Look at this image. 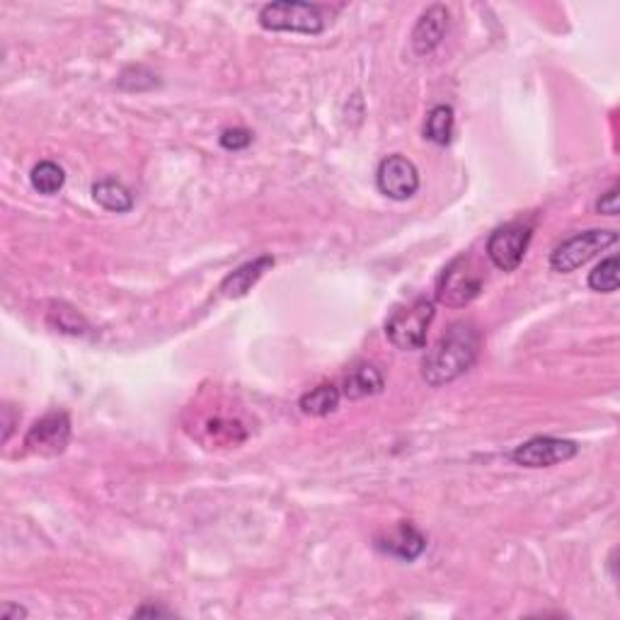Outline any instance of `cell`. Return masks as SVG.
Returning a JSON list of instances; mask_svg holds the SVG:
<instances>
[{"label":"cell","instance_id":"1","mask_svg":"<svg viewBox=\"0 0 620 620\" xmlns=\"http://www.w3.org/2000/svg\"><path fill=\"white\" fill-rule=\"evenodd\" d=\"M480 352V332L468 320L453 323L441 335L422 361V376L429 386L439 388L461 378L475 364Z\"/></svg>","mask_w":620,"mask_h":620},{"label":"cell","instance_id":"2","mask_svg":"<svg viewBox=\"0 0 620 620\" xmlns=\"http://www.w3.org/2000/svg\"><path fill=\"white\" fill-rule=\"evenodd\" d=\"M482 286H485V272L478 260L461 255L441 272L436 284V301L446 308H463L480 296Z\"/></svg>","mask_w":620,"mask_h":620},{"label":"cell","instance_id":"3","mask_svg":"<svg viewBox=\"0 0 620 620\" xmlns=\"http://www.w3.org/2000/svg\"><path fill=\"white\" fill-rule=\"evenodd\" d=\"M436 308L429 298H417L410 306L395 308L386 320V337L403 352H417L427 344L429 327L434 323Z\"/></svg>","mask_w":620,"mask_h":620},{"label":"cell","instance_id":"4","mask_svg":"<svg viewBox=\"0 0 620 620\" xmlns=\"http://www.w3.org/2000/svg\"><path fill=\"white\" fill-rule=\"evenodd\" d=\"M257 20L269 32L320 34L325 30L323 8L313 3H298V0H279V3L264 5Z\"/></svg>","mask_w":620,"mask_h":620},{"label":"cell","instance_id":"5","mask_svg":"<svg viewBox=\"0 0 620 620\" xmlns=\"http://www.w3.org/2000/svg\"><path fill=\"white\" fill-rule=\"evenodd\" d=\"M616 243H618L616 231H601V228H594V231L577 233L553 250V255H550V267L560 274H570L574 269L584 267L589 260H594L599 252H604L606 248H611V245Z\"/></svg>","mask_w":620,"mask_h":620},{"label":"cell","instance_id":"6","mask_svg":"<svg viewBox=\"0 0 620 620\" xmlns=\"http://www.w3.org/2000/svg\"><path fill=\"white\" fill-rule=\"evenodd\" d=\"M533 238L531 223H507V226L497 228L487 240V257L492 264L502 272H514L528 250V243Z\"/></svg>","mask_w":620,"mask_h":620},{"label":"cell","instance_id":"7","mask_svg":"<svg viewBox=\"0 0 620 620\" xmlns=\"http://www.w3.org/2000/svg\"><path fill=\"white\" fill-rule=\"evenodd\" d=\"M376 185L381 194L395 202H405V199L415 197L419 189V172L412 160L405 155H388L381 160L376 172Z\"/></svg>","mask_w":620,"mask_h":620},{"label":"cell","instance_id":"8","mask_svg":"<svg viewBox=\"0 0 620 620\" xmlns=\"http://www.w3.org/2000/svg\"><path fill=\"white\" fill-rule=\"evenodd\" d=\"M577 453L579 446L574 441L555 439V436H536V439L516 446L512 451V461L524 465V468H550L555 463L570 461Z\"/></svg>","mask_w":620,"mask_h":620},{"label":"cell","instance_id":"9","mask_svg":"<svg viewBox=\"0 0 620 620\" xmlns=\"http://www.w3.org/2000/svg\"><path fill=\"white\" fill-rule=\"evenodd\" d=\"M71 439V419L66 412H51V415L37 419L25 436L27 451L39 456H56L68 446Z\"/></svg>","mask_w":620,"mask_h":620},{"label":"cell","instance_id":"10","mask_svg":"<svg viewBox=\"0 0 620 620\" xmlns=\"http://www.w3.org/2000/svg\"><path fill=\"white\" fill-rule=\"evenodd\" d=\"M449 30V10L444 5H432L419 15L415 30H412V49L419 56H427L439 47Z\"/></svg>","mask_w":620,"mask_h":620},{"label":"cell","instance_id":"11","mask_svg":"<svg viewBox=\"0 0 620 620\" xmlns=\"http://www.w3.org/2000/svg\"><path fill=\"white\" fill-rule=\"evenodd\" d=\"M376 548L398 560L412 562L427 550V538L412 524H400L395 531H390L388 536L376 538Z\"/></svg>","mask_w":620,"mask_h":620},{"label":"cell","instance_id":"12","mask_svg":"<svg viewBox=\"0 0 620 620\" xmlns=\"http://www.w3.org/2000/svg\"><path fill=\"white\" fill-rule=\"evenodd\" d=\"M269 267H274L272 255H262V257H257V260L245 262L243 267H238L233 274H228V277L223 279L221 294L226 298L245 296L252 289V286H255L257 281L264 277V272H267Z\"/></svg>","mask_w":620,"mask_h":620},{"label":"cell","instance_id":"13","mask_svg":"<svg viewBox=\"0 0 620 620\" xmlns=\"http://www.w3.org/2000/svg\"><path fill=\"white\" fill-rule=\"evenodd\" d=\"M383 373L376 369V366L364 364L357 366L354 371L347 373L342 386V395L349 400H361L369 398V395H378L383 390Z\"/></svg>","mask_w":620,"mask_h":620},{"label":"cell","instance_id":"14","mask_svg":"<svg viewBox=\"0 0 620 620\" xmlns=\"http://www.w3.org/2000/svg\"><path fill=\"white\" fill-rule=\"evenodd\" d=\"M93 197L102 209L114 211V214H126L134 209V194L129 187H124L119 180H100L93 185Z\"/></svg>","mask_w":620,"mask_h":620},{"label":"cell","instance_id":"15","mask_svg":"<svg viewBox=\"0 0 620 620\" xmlns=\"http://www.w3.org/2000/svg\"><path fill=\"white\" fill-rule=\"evenodd\" d=\"M340 388L337 386H318L315 390H310V393H306L301 398V403H298V407H301L303 415H310V417H325L330 415V412H335L337 407H340Z\"/></svg>","mask_w":620,"mask_h":620},{"label":"cell","instance_id":"16","mask_svg":"<svg viewBox=\"0 0 620 620\" xmlns=\"http://www.w3.org/2000/svg\"><path fill=\"white\" fill-rule=\"evenodd\" d=\"M453 109L449 105H436L432 112L427 114V124H424V136L436 146H449L453 139Z\"/></svg>","mask_w":620,"mask_h":620},{"label":"cell","instance_id":"17","mask_svg":"<svg viewBox=\"0 0 620 620\" xmlns=\"http://www.w3.org/2000/svg\"><path fill=\"white\" fill-rule=\"evenodd\" d=\"M30 182L39 194L51 197V194L61 192L63 182H66V172H63L61 165H56L54 160H42V163H37L32 168Z\"/></svg>","mask_w":620,"mask_h":620},{"label":"cell","instance_id":"18","mask_svg":"<svg viewBox=\"0 0 620 620\" xmlns=\"http://www.w3.org/2000/svg\"><path fill=\"white\" fill-rule=\"evenodd\" d=\"M589 289L599 291V294H613L618 291V257H606L594 272L589 274Z\"/></svg>","mask_w":620,"mask_h":620},{"label":"cell","instance_id":"19","mask_svg":"<svg viewBox=\"0 0 620 620\" xmlns=\"http://www.w3.org/2000/svg\"><path fill=\"white\" fill-rule=\"evenodd\" d=\"M218 141H221V146L226 148V151H243V148H248L252 143V134L248 129H226Z\"/></svg>","mask_w":620,"mask_h":620},{"label":"cell","instance_id":"20","mask_svg":"<svg viewBox=\"0 0 620 620\" xmlns=\"http://www.w3.org/2000/svg\"><path fill=\"white\" fill-rule=\"evenodd\" d=\"M596 211H599V214H606V216L618 214V187L608 189L604 197L596 202Z\"/></svg>","mask_w":620,"mask_h":620},{"label":"cell","instance_id":"21","mask_svg":"<svg viewBox=\"0 0 620 620\" xmlns=\"http://www.w3.org/2000/svg\"><path fill=\"white\" fill-rule=\"evenodd\" d=\"M0 618L10 620V618H27V611L22 606H3L0 608Z\"/></svg>","mask_w":620,"mask_h":620},{"label":"cell","instance_id":"22","mask_svg":"<svg viewBox=\"0 0 620 620\" xmlns=\"http://www.w3.org/2000/svg\"><path fill=\"white\" fill-rule=\"evenodd\" d=\"M134 616H168V611H165V608H158V606H143V608H139V611L134 613Z\"/></svg>","mask_w":620,"mask_h":620}]
</instances>
